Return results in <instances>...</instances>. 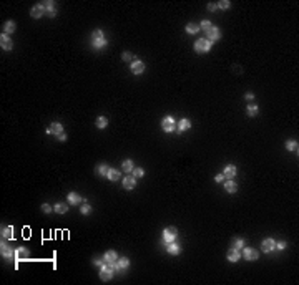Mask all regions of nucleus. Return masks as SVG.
Returning <instances> with one entry per match:
<instances>
[{"label":"nucleus","mask_w":299,"mask_h":285,"mask_svg":"<svg viewBox=\"0 0 299 285\" xmlns=\"http://www.w3.org/2000/svg\"><path fill=\"white\" fill-rule=\"evenodd\" d=\"M113 269H115L113 262H106V264L101 265V272H100L101 280H110L113 277Z\"/></svg>","instance_id":"nucleus-1"},{"label":"nucleus","mask_w":299,"mask_h":285,"mask_svg":"<svg viewBox=\"0 0 299 285\" xmlns=\"http://www.w3.org/2000/svg\"><path fill=\"white\" fill-rule=\"evenodd\" d=\"M195 48H196V51H198V53H206V51H209V48H211V42L199 38L198 42H196Z\"/></svg>","instance_id":"nucleus-2"},{"label":"nucleus","mask_w":299,"mask_h":285,"mask_svg":"<svg viewBox=\"0 0 299 285\" xmlns=\"http://www.w3.org/2000/svg\"><path fill=\"white\" fill-rule=\"evenodd\" d=\"M176 235H178V232H176V229L175 227H168L165 232H163V239H165V242H175L176 240Z\"/></svg>","instance_id":"nucleus-3"},{"label":"nucleus","mask_w":299,"mask_h":285,"mask_svg":"<svg viewBox=\"0 0 299 285\" xmlns=\"http://www.w3.org/2000/svg\"><path fill=\"white\" fill-rule=\"evenodd\" d=\"M163 129H165L166 133H171V131H175L176 129V123H175V119L173 118H165L163 119Z\"/></svg>","instance_id":"nucleus-4"},{"label":"nucleus","mask_w":299,"mask_h":285,"mask_svg":"<svg viewBox=\"0 0 299 285\" xmlns=\"http://www.w3.org/2000/svg\"><path fill=\"white\" fill-rule=\"evenodd\" d=\"M145 70V65L141 63L140 60H133V63H131V71H133L135 75H140V73H143Z\"/></svg>","instance_id":"nucleus-5"},{"label":"nucleus","mask_w":299,"mask_h":285,"mask_svg":"<svg viewBox=\"0 0 299 285\" xmlns=\"http://www.w3.org/2000/svg\"><path fill=\"white\" fill-rule=\"evenodd\" d=\"M43 10H45L43 5L40 4V5H37V7H33L32 10H30V15H32L33 18H40L42 15H43Z\"/></svg>","instance_id":"nucleus-6"},{"label":"nucleus","mask_w":299,"mask_h":285,"mask_svg":"<svg viewBox=\"0 0 299 285\" xmlns=\"http://www.w3.org/2000/svg\"><path fill=\"white\" fill-rule=\"evenodd\" d=\"M135 186H136V178L128 176V178L123 179V187H125V189H133Z\"/></svg>","instance_id":"nucleus-7"},{"label":"nucleus","mask_w":299,"mask_h":285,"mask_svg":"<svg viewBox=\"0 0 299 285\" xmlns=\"http://www.w3.org/2000/svg\"><path fill=\"white\" fill-rule=\"evenodd\" d=\"M259 257V254L256 252V249H244V259L246 260H256Z\"/></svg>","instance_id":"nucleus-8"},{"label":"nucleus","mask_w":299,"mask_h":285,"mask_svg":"<svg viewBox=\"0 0 299 285\" xmlns=\"http://www.w3.org/2000/svg\"><path fill=\"white\" fill-rule=\"evenodd\" d=\"M50 134H61V131H63V126L60 125V123H53V125L50 126V128L47 129Z\"/></svg>","instance_id":"nucleus-9"},{"label":"nucleus","mask_w":299,"mask_h":285,"mask_svg":"<svg viewBox=\"0 0 299 285\" xmlns=\"http://www.w3.org/2000/svg\"><path fill=\"white\" fill-rule=\"evenodd\" d=\"M0 45H2L4 50H12V42H10V38H8L7 35H2V38H0Z\"/></svg>","instance_id":"nucleus-10"},{"label":"nucleus","mask_w":299,"mask_h":285,"mask_svg":"<svg viewBox=\"0 0 299 285\" xmlns=\"http://www.w3.org/2000/svg\"><path fill=\"white\" fill-rule=\"evenodd\" d=\"M274 247H276V242H274L273 239H266L263 242V250L264 252H269V250H273Z\"/></svg>","instance_id":"nucleus-11"},{"label":"nucleus","mask_w":299,"mask_h":285,"mask_svg":"<svg viewBox=\"0 0 299 285\" xmlns=\"http://www.w3.org/2000/svg\"><path fill=\"white\" fill-rule=\"evenodd\" d=\"M234 174H236V168H234V166H231V164H229V166H226V168H224V172H223L224 178L231 179Z\"/></svg>","instance_id":"nucleus-12"},{"label":"nucleus","mask_w":299,"mask_h":285,"mask_svg":"<svg viewBox=\"0 0 299 285\" xmlns=\"http://www.w3.org/2000/svg\"><path fill=\"white\" fill-rule=\"evenodd\" d=\"M208 37H209V40H211V42H216V40L220 38V30L213 28V27H211V28L208 30Z\"/></svg>","instance_id":"nucleus-13"},{"label":"nucleus","mask_w":299,"mask_h":285,"mask_svg":"<svg viewBox=\"0 0 299 285\" xmlns=\"http://www.w3.org/2000/svg\"><path fill=\"white\" fill-rule=\"evenodd\" d=\"M239 259H241V254H239L238 250L233 249L229 254H228V260H229V262H238Z\"/></svg>","instance_id":"nucleus-14"},{"label":"nucleus","mask_w":299,"mask_h":285,"mask_svg":"<svg viewBox=\"0 0 299 285\" xmlns=\"http://www.w3.org/2000/svg\"><path fill=\"white\" fill-rule=\"evenodd\" d=\"M2 255L7 257V259H12V257L15 255V252L10 249V247H7V245H4V244H2Z\"/></svg>","instance_id":"nucleus-15"},{"label":"nucleus","mask_w":299,"mask_h":285,"mask_svg":"<svg viewBox=\"0 0 299 285\" xmlns=\"http://www.w3.org/2000/svg\"><path fill=\"white\" fill-rule=\"evenodd\" d=\"M224 189H226L228 192H236V189H238V186L234 184L233 181H229V179H228V181L224 182Z\"/></svg>","instance_id":"nucleus-16"},{"label":"nucleus","mask_w":299,"mask_h":285,"mask_svg":"<svg viewBox=\"0 0 299 285\" xmlns=\"http://www.w3.org/2000/svg\"><path fill=\"white\" fill-rule=\"evenodd\" d=\"M68 201H70V204H80L82 202V197H80L76 192H70L68 194Z\"/></svg>","instance_id":"nucleus-17"},{"label":"nucleus","mask_w":299,"mask_h":285,"mask_svg":"<svg viewBox=\"0 0 299 285\" xmlns=\"http://www.w3.org/2000/svg\"><path fill=\"white\" fill-rule=\"evenodd\" d=\"M2 235H4L5 239H13V229H12V227L2 229Z\"/></svg>","instance_id":"nucleus-18"},{"label":"nucleus","mask_w":299,"mask_h":285,"mask_svg":"<svg viewBox=\"0 0 299 285\" xmlns=\"http://www.w3.org/2000/svg\"><path fill=\"white\" fill-rule=\"evenodd\" d=\"M126 267H128V259H120L115 265V269H118V270H123V269H126Z\"/></svg>","instance_id":"nucleus-19"},{"label":"nucleus","mask_w":299,"mask_h":285,"mask_svg":"<svg viewBox=\"0 0 299 285\" xmlns=\"http://www.w3.org/2000/svg\"><path fill=\"white\" fill-rule=\"evenodd\" d=\"M53 209H55V210H57V212H58V214H65V212H67V210H68V206H67V204H61V202H58V204H57V206H55V207H53Z\"/></svg>","instance_id":"nucleus-20"},{"label":"nucleus","mask_w":299,"mask_h":285,"mask_svg":"<svg viewBox=\"0 0 299 285\" xmlns=\"http://www.w3.org/2000/svg\"><path fill=\"white\" fill-rule=\"evenodd\" d=\"M190 126H191V123L188 119H181L180 126H178V131H186V129H190Z\"/></svg>","instance_id":"nucleus-21"},{"label":"nucleus","mask_w":299,"mask_h":285,"mask_svg":"<svg viewBox=\"0 0 299 285\" xmlns=\"http://www.w3.org/2000/svg\"><path fill=\"white\" fill-rule=\"evenodd\" d=\"M186 32L188 33H198L199 32V25H196V23H188V25H186Z\"/></svg>","instance_id":"nucleus-22"},{"label":"nucleus","mask_w":299,"mask_h":285,"mask_svg":"<svg viewBox=\"0 0 299 285\" xmlns=\"http://www.w3.org/2000/svg\"><path fill=\"white\" fill-rule=\"evenodd\" d=\"M106 178L112 179V181H118L120 179V171H116V169H110V172H108Z\"/></svg>","instance_id":"nucleus-23"},{"label":"nucleus","mask_w":299,"mask_h":285,"mask_svg":"<svg viewBox=\"0 0 299 285\" xmlns=\"http://www.w3.org/2000/svg\"><path fill=\"white\" fill-rule=\"evenodd\" d=\"M168 252H169V254H173V255H178V254H180V247H178L176 244L169 242V245H168Z\"/></svg>","instance_id":"nucleus-24"},{"label":"nucleus","mask_w":299,"mask_h":285,"mask_svg":"<svg viewBox=\"0 0 299 285\" xmlns=\"http://www.w3.org/2000/svg\"><path fill=\"white\" fill-rule=\"evenodd\" d=\"M115 260H116V254L113 252V250L105 254V262H115Z\"/></svg>","instance_id":"nucleus-25"},{"label":"nucleus","mask_w":299,"mask_h":285,"mask_svg":"<svg viewBox=\"0 0 299 285\" xmlns=\"http://www.w3.org/2000/svg\"><path fill=\"white\" fill-rule=\"evenodd\" d=\"M243 245H244V240H243V239H234V240H233V249H234V250L243 249Z\"/></svg>","instance_id":"nucleus-26"},{"label":"nucleus","mask_w":299,"mask_h":285,"mask_svg":"<svg viewBox=\"0 0 299 285\" xmlns=\"http://www.w3.org/2000/svg\"><path fill=\"white\" fill-rule=\"evenodd\" d=\"M133 163L131 161H123V171L125 172H130V171H133Z\"/></svg>","instance_id":"nucleus-27"},{"label":"nucleus","mask_w":299,"mask_h":285,"mask_svg":"<svg viewBox=\"0 0 299 285\" xmlns=\"http://www.w3.org/2000/svg\"><path fill=\"white\" fill-rule=\"evenodd\" d=\"M108 172H110V168L106 166V164H101L100 168H98V174H101V176H108Z\"/></svg>","instance_id":"nucleus-28"},{"label":"nucleus","mask_w":299,"mask_h":285,"mask_svg":"<svg viewBox=\"0 0 299 285\" xmlns=\"http://www.w3.org/2000/svg\"><path fill=\"white\" fill-rule=\"evenodd\" d=\"M248 114L249 116H256V114H258V106H256L254 103H251L248 106Z\"/></svg>","instance_id":"nucleus-29"},{"label":"nucleus","mask_w":299,"mask_h":285,"mask_svg":"<svg viewBox=\"0 0 299 285\" xmlns=\"http://www.w3.org/2000/svg\"><path fill=\"white\" fill-rule=\"evenodd\" d=\"M106 125H108V119H106L105 116H100L97 119V126H98V128H105Z\"/></svg>","instance_id":"nucleus-30"},{"label":"nucleus","mask_w":299,"mask_h":285,"mask_svg":"<svg viewBox=\"0 0 299 285\" xmlns=\"http://www.w3.org/2000/svg\"><path fill=\"white\" fill-rule=\"evenodd\" d=\"M286 148H288L289 151H298V142L296 141H288L286 142Z\"/></svg>","instance_id":"nucleus-31"},{"label":"nucleus","mask_w":299,"mask_h":285,"mask_svg":"<svg viewBox=\"0 0 299 285\" xmlns=\"http://www.w3.org/2000/svg\"><path fill=\"white\" fill-rule=\"evenodd\" d=\"M13 30H15V23H13V22H7V23H5V32L12 33Z\"/></svg>","instance_id":"nucleus-32"},{"label":"nucleus","mask_w":299,"mask_h":285,"mask_svg":"<svg viewBox=\"0 0 299 285\" xmlns=\"http://www.w3.org/2000/svg\"><path fill=\"white\" fill-rule=\"evenodd\" d=\"M93 45L97 46V48H103V46L106 45V42H105V38H100V40H93Z\"/></svg>","instance_id":"nucleus-33"},{"label":"nucleus","mask_w":299,"mask_h":285,"mask_svg":"<svg viewBox=\"0 0 299 285\" xmlns=\"http://www.w3.org/2000/svg\"><path fill=\"white\" fill-rule=\"evenodd\" d=\"M15 257H17V259H20V257H27V250L23 249V247H20V249L15 252Z\"/></svg>","instance_id":"nucleus-34"},{"label":"nucleus","mask_w":299,"mask_h":285,"mask_svg":"<svg viewBox=\"0 0 299 285\" xmlns=\"http://www.w3.org/2000/svg\"><path fill=\"white\" fill-rule=\"evenodd\" d=\"M100 38H103V32H101V30H95L93 32V40H100Z\"/></svg>","instance_id":"nucleus-35"},{"label":"nucleus","mask_w":299,"mask_h":285,"mask_svg":"<svg viewBox=\"0 0 299 285\" xmlns=\"http://www.w3.org/2000/svg\"><path fill=\"white\" fill-rule=\"evenodd\" d=\"M42 5H43V8H47L48 12L55 8V7H53V2H45V4H42Z\"/></svg>","instance_id":"nucleus-36"},{"label":"nucleus","mask_w":299,"mask_h":285,"mask_svg":"<svg viewBox=\"0 0 299 285\" xmlns=\"http://www.w3.org/2000/svg\"><path fill=\"white\" fill-rule=\"evenodd\" d=\"M133 174H135V178H141V176H143V169H141V168L133 169Z\"/></svg>","instance_id":"nucleus-37"},{"label":"nucleus","mask_w":299,"mask_h":285,"mask_svg":"<svg viewBox=\"0 0 299 285\" xmlns=\"http://www.w3.org/2000/svg\"><path fill=\"white\" fill-rule=\"evenodd\" d=\"M82 214H90V210H91V207L88 206V204H85V206H82Z\"/></svg>","instance_id":"nucleus-38"},{"label":"nucleus","mask_w":299,"mask_h":285,"mask_svg":"<svg viewBox=\"0 0 299 285\" xmlns=\"http://www.w3.org/2000/svg\"><path fill=\"white\" fill-rule=\"evenodd\" d=\"M218 7H220V8H229V2H226V0H221L220 4H218Z\"/></svg>","instance_id":"nucleus-39"},{"label":"nucleus","mask_w":299,"mask_h":285,"mask_svg":"<svg viewBox=\"0 0 299 285\" xmlns=\"http://www.w3.org/2000/svg\"><path fill=\"white\" fill-rule=\"evenodd\" d=\"M201 27H203V28H205V30H206V32H208V30H209V28H211V22H208V20H205V22H203V23H201Z\"/></svg>","instance_id":"nucleus-40"},{"label":"nucleus","mask_w":299,"mask_h":285,"mask_svg":"<svg viewBox=\"0 0 299 285\" xmlns=\"http://www.w3.org/2000/svg\"><path fill=\"white\" fill-rule=\"evenodd\" d=\"M208 8H209L211 12H214V10L218 8V5H216V4H213V2H211V4H208Z\"/></svg>","instance_id":"nucleus-41"},{"label":"nucleus","mask_w":299,"mask_h":285,"mask_svg":"<svg viewBox=\"0 0 299 285\" xmlns=\"http://www.w3.org/2000/svg\"><path fill=\"white\" fill-rule=\"evenodd\" d=\"M42 209H43V212H50V210H52V207L48 206V204H43V206H42Z\"/></svg>","instance_id":"nucleus-42"},{"label":"nucleus","mask_w":299,"mask_h":285,"mask_svg":"<svg viewBox=\"0 0 299 285\" xmlns=\"http://www.w3.org/2000/svg\"><path fill=\"white\" fill-rule=\"evenodd\" d=\"M123 60H126V61H130V60H133V57H131L130 53H125L123 55Z\"/></svg>","instance_id":"nucleus-43"},{"label":"nucleus","mask_w":299,"mask_h":285,"mask_svg":"<svg viewBox=\"0 0 299 285\" xmlns=\"http://www.w3.org/2000/svg\"><path fill=\"white\" fill-rule=\"evenodd\" d=\"M223 179H224V176H223V174H216V178H214V181H216V182H221V181H223Z\"/></svg>","instance_id":"nucleus-44"},{"label":"nucleus","mask_w":299,"mask_h":285,"mask_svg":"<svg viewBox=\"0 0 299 285\" xmlns=\"http://www.w3.org/2000/svg\"><path fill=\"white\" fill-rule=\"evenodd\" d=\"M276 247H277V249H284V247H286V242H279V244H276Z\"/></svg>","instance_id":"nucleus-45"},{"label":"nucleus","mask_w":299,"mask_h":285,"mask_svg":"<svg viewBox=\"0 0 299 285\" xmlns=\"http://www.w3.org/2000/svg\"><path fill=\"white\" fill-rule=\"evenodd\" d=\"M103 262H105V260H95L93 264H95V265H98V267H101V265H103Z\"/></svg>","instance_id":"nucleus-46"},{"label":"nucleus","mask_w":299,"mask_h":285,"mask_svg":"<svg viewBox=\"0 0 299 285\" xmlns=\"http://www.w3.org/2000/svg\"><path fill=\"white\" fill-rule=\"evenodd\" d=\"M48 15H50V17H55V15H57V12H55V8H53V10H50V12H48Z\"/></svg>","instance_id":"nucleus-47"},{"label":"nucleus","mask_w":299,"mask_h":285,"mask_svg":"<svg viewBox=\"0 0 299 285\" xmlns=\"http://www.w3.org/2000/svg\"><path fill=\"white\" fill-rule=\"evenodd\" d=\"M58 138H60V139H61V141H65V139H67V136H65V134H63V133H61V134H58Z\"/></svg>","instance_id":"nucleus-48"},{"label":"nucleus","mask_w":299,"mask_h":285,"mask_svg":"<svg viewBox=\"0 0 299 285\" xmlns=\"http://www.w3.org/2000/svg\"><path fill=\"white\" fill-rule=\"evenodd\" d=\"M246 100H249V101L253 100V93H248V95H246Z\"/></svg>","instance_id":"nucleus-49"}]
</instances>
